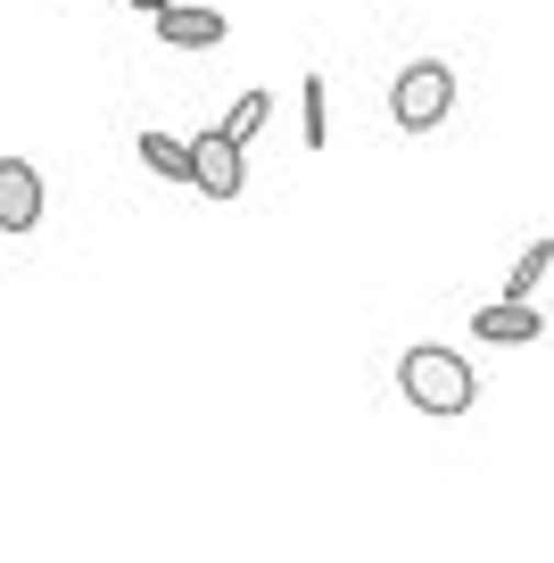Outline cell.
<instances>
[{
  "label": "cell",
  "instance_id": "obj_1",
  "mask_svg": "<svg viewBox=\"0 0 554 563\" xmlns=\"http://www.w3.org/2000/svg\"><path fill=\"white\" fill-rule=\"evenodd\" d=\"M398 389H406V406H422V415H472V398H480L472 365L447 349V340H414V349L398 356Z\"/></svg>",
  "mask_w": 554,
  "mask_h": 563
},
{
  "label": "cell",
  "instance_id": "obj_2",
  "mask_svg": "<svg viewBox=\"0 0 554 563\" xmlns=\"http://www.w3.org/2000/svg\"><path fill=\"white\" fill-rule=\"evenodd\" d=\"M455 108V67L447 58H406L398 84H389V124H406V133H439Z\"/></svg>",
  "mask_w": 554,
  "mask_h": 563
},
{
  "label": "cell",
  "instance_id": "obj_3",
  "mask_svg": "<svg viewBox=\"0 0 554 563\" xmlns=\"http://www.w3.org/2000/svg\"><path fill=\"white\" fill-rule=\"evenodd\" d=\"M191 158H199V183H191V191H208V199H241V191H248V141H232L224 124L191 133Z\"/></svg>",
  "mask_w": 554,
  "mask_h": 563
},
{
  "label": "cell",
  "instance_id": "obj_4",
  "mask_svg": "<svg viewBox=\"0 0 554 563\" xmlns=\"http://www.w3.org/2000/svg\"><path fill=\"white\" fill-rule=\"evenodd\" d=\"M42 224V166L34 158H0V232L25 241Z\"/></svg>",
  "mask_w": 554,
  "mask_h": 563
},
{
  "label": "cell",
  "instance_id": "obj_5",
  "mask_svg": "<svg viewBox=\"0 0 554 563\" xmlns=\"http://www.w3.org/2000/svg\"><path fill=\"white\" fill-rule=\"evenodd\" d=\"M538 332H546L538 299H505V290L472 316V340H488V349H521V340H538Z\"/></svg>",
  "mask_w": 554,
  "mask_h": 563
},
{
  "label": "cell",
  "instance_id": "obj_6",
  "mask_svg": "<svg viewBox=\"0 0 554 563\" xmlns=\"http://www.w3.org/2000/svg\"><path fill=\"white\" fill-rule=\"evenodd\" d=\"M157 42H166V51H215V42L232 34V18L224 9H182V0H174V9H157Z\"/></svg>",
  "mask_w": 554,
  "mask_h": 563
},
{
  "label": "cell",
  "instance_id": "obj_7",
  "mask_svg": "<svg viewBox=\"0 0 554 563\" xmlns=\"http://www.w3.org/2000/svg\"><path fill=\"white\" fill-rule=\"evenodd\" d=\"M141 166H149V175H166V183H182V191L199 183L191 141H174V133H141Z\"/></svg>",
  "mask_w": 554,
  "mask_h": 563
},
{
  "label": "cell",
  "instance_id": "obj_8",
  "mask_svg": "<svg viewBox=\"0 0 554 563\" xmlns=\"http://www.w3.org/2000/svg\"><path fill=\"white\" fill-rule=\"evenodd\" d=\"M546 265H554V241L538 232L530 249L513 257V274H505V299H538V282H546Z\"/></svg>",
  "mask_w": 554,
  "mask_h": 563
},
{
  "label": "cell",
  "instance_id": "obj_9",
  "mask_svg": "<svg viewBox=\"0 0 554 563\" xmlns=\"http://www.w3.org/2000/svg\"><path fill=\"white\" fill-rule=\"evenodd\" d=\"M298 117H307V150H323V141H331V91H323V75L298 84Z\"/></svg>",
  "mask_w": 554,
  "mask_h": 563
},
{
  "label": "cell",
  "instance_id": "obj_10",
  "mask_svg": "<svg viewBox=\"0 0 554 563\" xmlns=\"http://www.w3.org/2000/svg\"><path fill=\"white\" fill-rule=\"evenodd\" d=\"M265 117H274V91H241V100H232V117H224V133H232V141H257Z\"/></svg>",
  "mask_w": 554,
  "mask_h": 563
},
{
  "label": "cell",
  "instance_id": "obj_11",
  "mask_svg": "<svg viewBox=\"0 0 554 563\" xmlns=\"http://www.w3.org/2000/svg\"><path fill=\"white\" fill-rule=\"evenodd\" d=\"M124 9H149V18H157V9H166V0H124Z\"/></svg>",
  "mask_w": 554,
  "mask_h": 563
},
{
  "label": "cell",
  "instance_id": "obj_12",
  "mask_svg": "<svg viewBox=\"0 0 554 563\" xmlns=\"http://www.w3.org/2000/svg\"><path fill=\"white\" fill-rule=\"evenodd\" d=\"M166 9H174V0H166Z\"/></svg>",
  "mask_w": 554,
  "mask_h": 563
}]
</instances>
